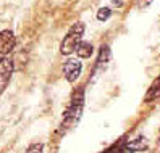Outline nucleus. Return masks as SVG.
Returning a JSON list of instances; mask_svg holds the SVG:
<instances>
[{"label":"nucleus","instance_id":"1","mask_svg":"<svg viewBox=\"0 0 160 153\" xmlns=\"http://www.w3.org/2000/svg\"><path fill=\"white\" fill-rule=\"evenodd\" d=\"M82 108H84V89H79V90L73 92L68 107L65 108V111H63L62 129L68 131V129L76 126V124L79 122V119H81Z\"/></svg>","mask_w":160,"mask_h":153},{"label":"nucleus","instance_id":"2","mask_svg":"<svg viewBox=\"0 0 160 153\" xmlns=\"http://www.w3.org/2000/svg\"><path fill=\"white\" fill-rule=\"evenodd\" d=\"M84 29H86V26H84V23H74L67 36H65V39L62 41L60 44V52L62 55H70L73 52H76V47L79 45L81 39H82V34H84Z\"/></svg>","mask_w":160,"mask_h":153},{"label":"nucleus","instance_id":"3","mask_svg":"<svg viewBox=\"0 0 160 153\" xmlns=\"http://www.w3.org/2000/svg\"><path fill=\"white\" fill-rule=\"evenodd\" d=\"M81 71H82V63L79 60H67L63 63V74L68 82L78 81V78L81 76Z\"/></svg>","mask_w":160,"mask_h":153},{"label":"nucleus","instance_id":"4","mask_svg":"<svg viewBox=\"0 0 160 153\" xmlns=\"http://www.w3.org/2000/svg\"><path fill=\"white\" fill-rule=\"evenodd\" d=\"M15 45H16V37H15L13 31L3 29L0 32V55L7 56L8 53H12Z\"/></svg>","mask_w":160,"mask_h":153},{"label":"nucleus","instance_id":"5","mask_svg":"<svg viewBox=\"0 0 160 153\" xmlns=\"http://www.w3.org/2000/svg\"><path fill=\"white\" fill-rule=\"evenodd\" d=\"M12 74H13V61L8 56H2V60H0V92L7 89Z\"/></svg>","mask_w":160,"mask_h":153},{"label":"nucleus","instance_id":"6","mask_svg":"<svg viewBox=\"0 0 160 153\" xmlns=\"http://www.w3.org/2000/svg\"><path fill=\"white\" fill-rule=\"evenodd\" d=\"M125 145L126 151H139L142 148H147V143L144 137H138V139H125Z\"/></svg>","mask_w":160,"mask_h":153},{"label":"nucleus","instance_id":"7","mask_svg":"<svg viewBox=\"0 0 160 153\" xmlns=\"http://www.w3.org/2000/svg\"><path fill=\"white\" fill-rule=\"evenodd\" d=\"M157 98H160V76L152 82V85L149 87L146 97H144V102L149 103V102H154V100H157Z\"/></svg>","mask_w":160,"mask_h":153},{"label":"nucleus","instance_id":"8","mask_svg":"<svg viewBox=\"0 0 160 153\" xmlns=\"http://www.w3.org/2000/svg\"><path fill=\"white\" fill-rule=\"evenodd\" d=\"M76 53L79 58H91V55L94 53V47L91 42H86V41H81L79 45L76 47Z\"/></svg>","mask_w":160,"mask_h":153},{"label":"nucleus","instance_id":"9","mask_svg":"<svg viewBox=\"0 0 160 153\" xmlns=\"http://www.w3.org/2000/svg\"><path fill=\"white\" fill-rule=\"evenodd\" d=\"M110 60V49L108 45H102L100 50H99V56H97V65H96V69L102 68V66H105Z\"/></svg>","mask_w":160,"mask_h":153},{"label":"nucleus","instance_id":"10","mask_svg":"<svg viewBox=\"0 0 160 153\" xmlns=\"http://www.w3.org/2000/svg\"><path fill=\"white\" fill-rule=\"evenodd\" d=\"M103 153H126V145H125V139H121L120 142L113 143L112 147H108Z\"/></svg>","mask_w":160,"mask_h":153},{"label":"nucleus","instance_id":"11","mask_svg":"<svg viewBox=\"0 0 160 153\" xmlns=\"http://www.w3.org/2000/svg\"><path fill=\"white\" fill-rule=\"evenodd\" d=\"M110 15H112V10L110 8H100V10L97 12V20L99 21H107L108 18H110Z\"/></svg>","mask_w":160,"mask_h":153},{"label":"nucleus","instance_id":"12","mask_svg":"<svg viewBox=\"0 0 160 153\" xmlns=\"http://www.w3.org/2000/svg\"><path fill=\"white\" fill-rule=\"evenodd\" d=\"M24 153H44V145L42 143H31Z\"/></svg>","mask_w":160,"mask_h":153},{"label":"nucleus","instance_id":"13","mask_svg":"<svg viewBox=\"0 0 160 153\" xmlns=\"http://www.w3.org/2000/svg\"><path fill=\"white\" fill-rule=\"evenodd\" d=\"M150 3H152V0H136V7H138V8H141V10L147 8Z\"/></svg>","mask_w":160,"mask_h":153}]
</instances>
